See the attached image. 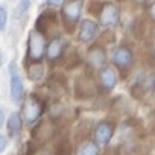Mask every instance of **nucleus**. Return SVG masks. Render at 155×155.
<instances>
[{"instance_id": "3", "label": "nucleus", "mask_w": 155, "mask_h": 155, "mask_svg": "<svg viewBox=\"0 0 155 155\" xmlns=\"http://www.w3.org/2000/svg\"><path fill=\"white\" fill-rule=\"evenodd\" d=\"M41 111H43V108H41V104L37 101V97L29 96L23 107V116L26 117V120L29 123H34L41 116Z\"/></svg>"}, {"instance_id": "12", "label": "nucleus", "mask_w": 155, "mask_h": 155, "mask_svg": "<svg viewBox=\"0 0 155 155\" xmlns=\"http://www.w3.org/2000/svg\"><path fill=\"white\" fill-rule=\"evenodd\" d=\"M99 153V147L96 143L93 141H84L78 146L76 155H97Z\"/></svg>"}, {"instance_id": "1", "label": "nucleus", "mask_w": 155, "mask_h": 155, "mask_svg": "<svg viewBox=\"0 0 155 155\" xmlns=\"http://www.w3.org/2000/svg\"><path fill=\"white\" fill-rule=\"evenodd\" d=\"M28 53H29V58L32 61H40L46 53V38L38 31H32L29 34Z\"/></svg>"}, {"instance_id": "21", "label": "nucleus", "mask_w": 155, "mask_h": 155, "mask_svg": "<svg viewBox=\"0 0 155 155\" xmlns=\"http://www.w3.org/2000/svg\"><path fill=\"white\" fill-rule=\"evenodd\" d=\"M137 2H144V0H137Z\"/></svg>"}, {"instance_id": "8", "label": "nucleus", "mask_w": 155, "mask_h": 155, "mask_svg": "<svg viewBox=\"0 0 155 155\" xmlns=\"http://www.w3.org/2000/svg\"><path fill=\"white\" fill-rule=\"evenodd\" d=\"M9 88H11V99H12V102H20L21 97H23L25 87H23V81H21V78L18 76V73L11 74Z\"/></svg>"}, {"instance_id": "15", "label": "nucleus", "mask_w": 155, "mask_h": 155, "mask_svg": "<svg viewBox=\"0 0 155 155\" xmlns=\"http://www.w3.org/2000/svg\"><path fill=\"white\" fill-rule=\"evenodd\" d=\"M29 8H31V0H20V2H18V6H17V15L25 14Z\"/></svg>"}, {"instance_id": "9", "label": "nucleus", "mask_w": 155, "mask_h": 155, "mask_svg": "<svg viewBox=\"0 0 155 155\" xmlns=\"http://www.w3.org/2000/svg\"><path fill=\"white\" fill-rule=\"evenodd\" d=\"M101 82H102V87L105 90H113L117 84V76H116V71L111 68V67H102V71H101Z\"/></svg>"}, {"instance_id": "17", "label": "nucleus", "mask_w": 155, "mask_h": 155, "mask_svg": "<svg viewBox=\"0 0 155 155\" xmlns=\"http://www.w3.org/2000/svg\"><path fill=\"white\" fill-rule=\"evenodd\" d=\"M6 143H8V141H6V135H5V134H2V137H0V150H2V152L5 150Z\"/></svg>"}, {"instance_id": "4", "label": "nucleus", "mask_w": 155, "mask_h": 155, "mask_svg": "<svg viewBox=\"0 0 155 155\" xmlns=\"http://www.w3.org/2000/svg\"><path fill=\"white\" fill-rule=\"evenodd\" d=\"M81 11H82V0H70L62 8V14L65 20L70 21L71 25L81 18Z\"/></svg>"}, {"instance_id": "18", "label": "nucleus", "mask_w": 155, "mask_h": 155, "mask_svg": "<svg viewBox=\"0 0 155 155\" xmlns=\"http://www.w3.org/2000/svg\"><path fill=\"white\" fill-rule=\"evenodd\" d=\"M46 3L47 5H53V6H58L62 3V0H46Z\"/></svg>"}, {"instance_id": "5", "label": "nucleus", "mask_w": 155, "mask_h": 155, "mask_svg": "<svg viewBox=\"0 0 155 155\" xmlns=\"http://www.w3.org/2000/svg\"><path fill=\"white\" fill-rule=\"evenodd\" d=\"M119 21V11L113 3H105L101 12V23L105 28H113Z\"/></svg>"}, {"instance_id": "19", "label": "nucleus", "mask_w": 155, "mask_h": 155, "mask_svg": "<svg viewBox=\"0 0 155 155\" xmlns=\"http://www.w3.org/2000/svg\"><path fill=\"white\" fill-rule=\"evenodd\" d=\"M149 12H150V17H152V20H155V2L150 5V8H149Z\"/></svg>"}, {"instance_id": "10", "label": "nucleus", "mask_w": 155, "mask_h": 155, "mask_svg": "<svg viewBox=\"0 0 155 155\" xmlns=\"http://www.w3.org/2000/svg\"><path fill=\"white\" fill-rule=\"evenodd\" d=\"M62 47H64L62 40H61V38H53V40L49 43L47 49H46L47 58H49V59H56V58H59L61 53H62Z\"/></svg>"}, {"instance_id": "13", "label": "nucleus", "mask_w": 155, "mask_h": 155, "mask_svg": "<svg viewBox=\"0 0 155 155\" xmlns=\"http://www.w3.org/2000/svg\"><path fill=\"white\" fill-rule=\"evenodd\" d=\"M8 129H9V134L11 135H15L20 129H21V117L17 111H14L9 119H8Z\"/></svg>"}, {"instance_id": "2", "label": "nucleus", "mask_w": 155, "mask_h": 155, "mask_svg": "<svg viewBox=\"0 0 155 155\" xmlns=\"http://www.w3.org/2000/svg\"><path fill=\"white\" fill-rule=\"evenodd\" d=\"M99 34V26L93 20H82L79 26V40L82 43H91Z\"/></svg>"}, {"instance_id": "11", "label": "nucleus", "mask_w": 155, "mask_h": 155, "mask_svg": "<svg viewBox=\"0 0 155 155\" xmlns=\"http://www.w3.org/2000/svg\"><path fill=\"white\" fill-rule=\"evenodd\" d=\"M88 61H90V64L94 68H101L104 65V62H105V52L101 47L91 49L90 53H88Z\"/></svg>"}, {"instance_id": "14", "label": "nucleus", "mask_w": 155, "mask_h": 155, "mask_svg": "<svg viewBox=\"0 0 155 155\" xmlns=\"http://www.w3.org/2000/svg\"><path fill=\"white\" fill-rule=\"evenodd\" d=\"M43 74H44V70H43V67L40 64L32 65L29 68V78H31L32 81H40L41 78H43Z\"/></svg>"}, {"instance_id": "6", "label": "nucleus", "mask_w": 155, "mask_h": 155, "mask_svg": "<svg viewBox=\"0 0 155 155\" xmlns=\"http://www.w3.org/2000/svg\"><path fill=\"white\" fill-rule=\"evenodd\" d=\"M111 58H113V62L117 67L123 68V67H128L131 64V61H132V52L128 47H125V46H119V47H116L113 50Z\"/></svg>"}, {"instance_id": "16", "label": "nucleus", "mask_w": 155, "mask_h": 155, "mask_svg": "<svg viewBox=\"0 0 155 155\" xmlns=\"http://www.w3.org/2000/svg\"><path fill=\"white\" fill-rule=\"evenodd\" d=\"M6 20H8L6 9H5V6H2L0 8V29L2 31H5V28H6Z\"/></svg>"}, {"instance_id": "7", "label": "nucleus", "mask_w": 155, "mask_h": 155, "mask_svg": "<svg viewBox=\"0 0 155 155\" xmlns=\"http://www.w3.org/2000/svg\"><path fill=\"white\" fill-rule=\"evenodd\" d=\"M111 137H113V126H111V123L110 122H101L96 126V129H94V140L97 143L105 144V143H108L111 140Z\"/></svg>"}, {"instance_id": "20", "label": "nucleus", "mask_w": 155, "mask_h": 155, "mask_svg": "<svg viewBox=\"0 0 155 155\" xmlns=\"http://www.w3.org/2000/svg\"><path fill=\"white\" fill-rule=\"evenodd\" d=\"M38 155H49V153H47V152H40Z\"/></svg>"}]
</instances>
